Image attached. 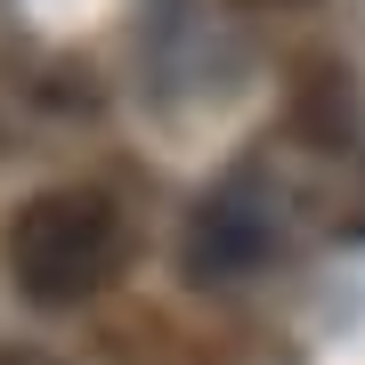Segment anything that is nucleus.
I'll return each mask as SVG.
<instances>
[{
    "label": "nucleus",
    "mask_w": 365,
    "mask_h": 365,
    "mask_svg": "<svg viewBox=\"0 0 365 365\" xmlns=\"http://www.w3.org/2000/svg\"><path fill=\"white\" fill-rule=\"evenodd\" d=\"M130 260V211L106 187H49L9 220V276L33 309H81Z\"/></svg>",
    "instance_id": "obj_1"
},
{
    "label": "nucleus",
    "mask_w": 365,
    "mask_h": 365,
    "mask_svg": "<svg viewBox=\"0 0 365 365\" xmlns=\"http://www.w3.org/2000/svg\"><path fill=\"white\" fill-rule=\"evenodd\" d=\"M0 365H49L41 349H0Z\"/></svg>",
    "instance_id": "obj_2"
}]
</instances>
